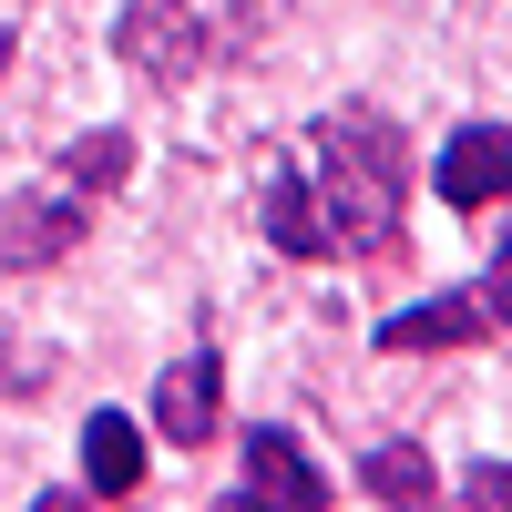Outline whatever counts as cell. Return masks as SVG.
<instances>
[{
  "mask_svg": "<svg viewBox=\"0 0 512 512\" xmlns=\"http://www.w3.org/2000/svg\"><path fill=\"white\" fill-rule=\"evenodd\" d=\"M441 195L461 205V216H482V205L512 195V123H461V134L441 144Z\"/></svg>",
  "mask_w": 512,
  "mask_h": 512,
  "instance_id": "4",
  "label": "cell"
},
{
  "mask_svg": "<svg viewBox=\"0 0 512 512\" xmlns=\"http://www.w3.org/2000/svg\"><path fill=\"white\" fill-rule=\"evenodd\" d=\"M123 175H134V134H82V144H62V185L82 205H103Z\"/></svg>",
  "mask_w": 512,
  "mask_h": 512,
  "instance_id": "11",
  "label": "cell"
},
{
  "mask_svg": "<svg viewBox=\"0 0 512 512\" xmlns=\"http://www.w3.org/2000/svg\"><path fill=\"white\" fill-rule=\"evenodd\" d=\"M267 246L277 256H328V226H318L308 175H267Z\"/></svg>",
  "mask_w": 512,
  "mask_h": 512,
  "instance_id": "10",
  "label": "cell"
},
{
  "mask_svg": "<svg viewBox=\"0 0 512 512\" xmlns=\"http://www.w3.org/2000/svg\"><path fill=\"white\" fill-rule=\"evenodd\" d=\"M359 482H369L379 512H451L441 482H431V451H410V441H379V451L359 461Z\"/></svg>",
  "mask_w": 512,
  "mask_h": 512,
  "instance_id": "9",
  "label": "cell"
},
{
  "mask_svg": "<svg viewBox=\"0 0 512 512\" xmlns=\"http://www.w3.org/2000/svg\"><path fill=\"white\" fill-rule=\"evenodd\" d=\"M461 512H512V472L502 461H472V472H461Z\"/></svg>",
  "mask_w": 512,
  "mask_h": 512,
  "instance_id": "12",
  "label": "cell"
},
{
  "mask_svg": "<svg viewBox=\"0 0 512 512\" xmlns=\"http://www.w3.org/2000/svg\"><path fill=\"white\" fill-rule=\"evenodd\" d=\"M246 492L277 512H328V472L297 451V431H246Z\"/></svg>",
  "mask_w": 512,
  "mask_h": 512,
  "instance_id": "6",
  "label": "cell"
},
{
  "mask_svg": "<svg viewBox=\"0 0 512 512\" xmlns=\"http://www.w3.org/2000/svg\"><path fill=\"white\" fill-rule=\"evenodd\" d=\"M11 52H21V41H11V31H0V72H11Z\"/></svg>",
  "mask_w": 512,
  "mask_h": 512,
  "instance_id": "16",
  "label": "cell"
},
{
  "mask_svg": "<svg viewBox=\"0 0 512 512\" xmlns=\"http://www.w3.org/2000/svg\"><path fill=\"white\" fill-rule=\"evenodd\" d=\"M216 420H226V369H216V349H195V359L164 369V390H154V431L175 441V451H195V441H216Z\"/></svg>",
  "mask_w": 512,
  "mask_h": 512,
  "instance_id": "5",
  "label": "cell"
},
{
  "mask_svg": "<svg viewBox=\"0 0 512 512\" xmlns=\"http://www.w3.org/2000/svg\"><path fill=\"white\" fill-rule=\"evenodd\" d=\"M216 512H277V502H256V492H226V502H216Z\"/></svg>",
  "mask_w": 512,
  "mask_h": 512,
  "instance_id": "15",
  "label": "cell"
},
{
  "mask_svg": "<svg viewBox=\"0 0 512 512\" xmlns=\"http://www.w3.org/2000/svg\"><path fill=\"white\" fill-rule=\"evenodd\" d=\"M82 216H93V205H82L62 175L52 185H31V195H11V205H0V267H52V256H72L82 246Z\"/></svg>",
  "mask_w": 512,
  "mask_h": 512,
  "instance_id": "3",
  "label": "cell"
},
{
  "mask_svg": "<svg viewBox=\"0 0 512 512\" xmlns=\"http://www.w3.org/2000/svg\"><path fill=\"white\" fill-rule=\"evenodd\" d=\"M113 52L134 62L144 82H185V72L205 62V21H195V0H123Z\"/></svg>",
  "mask_w": 512,
  "mask_h": 512,
  "instance_id": "2",
  "label": "cell"
},
{
  "mask_svg": "<svg viewBox=\"0 0 512 512\" xmlns=\"http://www.w3.org/2000/svg\"><path fill=\"white\" fill-rule=\"evenodd\" d=\"M308 195H318L328 256L338 246H349V256H390L400 246V205H410V134H400L390 113H369V103L328 113L318 123V175H308Z\"/></svg>",
  "mask_w": 512,
  "mask_h": 512,
  "instance_id": "1",
  "label": "cell"
},
{
  "mask_svg": "<svg viewBox=\"0 0 512 512\" xmlns=\"http://www.w3.org/2000/svg\"><path fill=\"white\" fill-rule=\"evenodd\" d=\"M31 512H103V502H93V492H41Z\"/></svg>",
  "mask_w": 512,
  "mask_h": 512,
  "instance_id": "14",
  "label": "cell"
},
{
  "mask_svg": "<svg viewBox=\"0 0 512 512\" xmlns=\"http://www.w3.org/2000/svg\"><path fill=\"white\" fill-rule=\"evenodd\" d=\"M482 308H492V328H512V236L492 246V277H482Z\"/></svg>",
  "mask_w": 512,
  "mask_h": 512,
  "instance_id": "13",
  "label": "cell"
},
{
  "mask_svg": "<svg viewBox=\"0 0 512 512\" xmlns=\"http://www.w3.org/2000/svg\"><path fill=\"white\" fill-rule=\"evenodd\" d=\"M482 328H492V308H482V287H472V297H431V308L379 318V349H472Z\"/></svg>",
  "mask_w": 512,
  "mask_h": 512,
  "instance_id": "7",
  "label": "cell"
},
{
  "mask_svg": "<svg viewBox=\"0 0 512 512\" xmlns=\"http://www.w3.org/2000/svg\"><path fill=\"white\" fill-rule=\"evenodd\" d=\"M82 482H93V502H123L144 482V431L123 410H93L82 420Z\"/></svg>",
  "mask_w": 512,
  "mask_h": 512,
  "instance_id": "8",
  "label": "cell"
}]
</instances>
